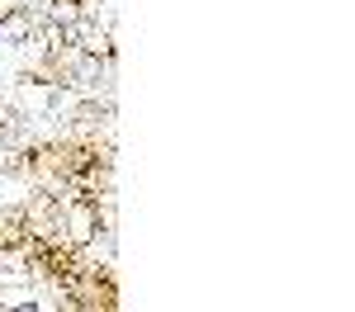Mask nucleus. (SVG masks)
I'll list each match as a JSON object with an SVG mask.
<instances>
[{
    "mask_svg": "<svg viewBox=\"0 0 355 312\" xmlns=\"http://www.w3.org/2000/svg\"><path fill=\"white\" fill-rule=\"evenodd\" d=\"M105 232V208L100 199H62V241L90 246Z\"/></svg>",
    "mask_w": 355,
    "mask_h": 312,
    "instance_id": "f257e3e1",
    "label": "nucleus"
},
{
    "mask_svg": "<svg viewBox=\"0 0 355 312\" xmlns=\"http://www.w3.org/2000/svg\"><path fill=\"white\" fill-rule=\"evenodd\" d=\"M24 227L28 237H62V199L48 194V190H38L33 199H24Z\"/></svg>",
    "mask_w": 355,
    "mask_h": 312,
    "instance_id": "f03ea898",
    "label": "nucleus"
},
{
    "mask_svg": "<svg viewBox=\"0 0 355 312\" xmlns=\"http://www.w3.org/2000/svg\"><path fill=\"white\" fill-rule=\"evenodd\" d=\"M28 241V227L19 208H0V255H19V246Z\"/></svg>",
    "mask_w": 355,
    "mask_h": 312,
    "instance_id": "7ed1b4c3",
    "label": "nucleus"
},
{
    "mask_svg": "<svg viewBox=\"0 0 355 312\" xmlns=\"http://www.w3.org/2000/svg\"><path fill=\"white\" fill-rule=\"evenodd\" d=\"M33 28H38V15H33L28 5H15V10L5 15V24H0V43H28Z\"/></svg>",
    "mask_w": 355,
    "mask_h": 312,
    "instance_id": "20e7f679",
    "label": "nucleus"
}]
</instances>
